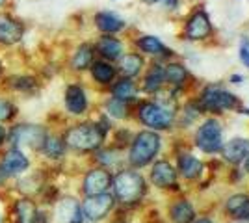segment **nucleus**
<instances>
[{
    "instance_id": "35",
    "label": "nucleus",
    "mask_w": 249,
    "mask_h": 223,
    "mask_svg": "<svg viewBox=\"0 0 249 223\" xmlns=\"http://www.w3.org/2000/svg\"><path fill=\"white\" fill-rule=\"evenodd\" d=\"M164 76H166V82L171 86H184L188 78V71L182 64H167L164 67Z\"/></svg>"
},
{
    "instance_id": "44",
    "label": "nucleus",
    "mask_w": 249,
    "mask_h": 223,
    "mask_svg": "<svg viewBox=\"0 0 249 223\" xmlns=\"http://www.w3.org/2000/svg\"><path fill=\"white\" fill-rule=\"evenodd\" d=\"M194 223H214L212 220H208V218H199V220H196Z\"/></svg>"
},
{
    "instance_id": "12",
    "label": "nucleus",
    "mask_w": 249,
    "mask_h": 223,
    "mask_svg": "<svg viewBox=\"0 0 249 223\" xmlns=\"http://www.w3.org/2000/svg\"><path fill=\"white\" fill-rule=\"evenodd\" d=\"M221 123L218 119L210 117L207 121H203L199 125L197 132H196V147L207 154H214L219 153L223 147V139H221Z\"/></svg>"
},
{
    "instance_id": "30",
    "label": "nucleus",
    "mask_w": 249,
    "mask_h": 223,
    "mask_svg": "<svg viewBox=\"0 0 249 223\" xmlns=\"http://www.w3.org/2000/svg\"><path fill=\"white\" fill-rule=\"evenodd\" d=\"M166 82V76H164V65L155 64L149 67V71L143 76V84H142V89L147 91V93H158L162 89V86Z\"/></svg>"
},
{
    "instance_id": "15",
    "label": "nucleus",
    "mask_w": 249,
    "mask_h": 223,
    "mask_svg": "<svg viewBox=\"0 0 249 223\" xmlns=\"http://www.w3.org/2000/svg\"><path fill=\"white\" fill-rule=\"evenodd\" d=\"M52 223H84L82 205L74 195H62L51 208Z\"/></svg>"
},
{
    "instance_id": "27",
    "label": "nucleus",
    "mask_w": 249,
    "mask_h": 223,
    "mask_svg": "<svg viewBox=\"0 0 249 223\" xmlns=\"http://www.w3.org/2000/svg\"><path fill=\"white\" fill-rule=\"evenodd\" d=\"M227 212L238 220V222H248L249 223V195L248 193H234L231 195L225 203Z\"/></svg>"
},
{
    "instance_id": "41",
    "label": "nucleus",
    "mask_w": 249,
    "mask_h": 223,
    "mask_svg": "<svg viewBox=\"0 0 249 223\" xmlns=\"http://www.w3.org/2000/svg\"><path fill=\"white\" fill-rule=\"evenodd\" d=\"M231 82H232V84H242V82H244V76H240V74H232V76H231Z\"/></svg>"
},
{
    "instance_id": "19",
    "label": "nucleus",
    "mask_w": 249,
    "mask_h": 223,
    "mask_svg": "<svg viewBox=\"0 0 249 223\" xmlns=\"http://www.w3.org/2000/svg\"><path fill=\"white\" fill-rule=\"evenodd\" d=\"M177 177L178 173L177 170L167 162V160H158L153 164L151 168V173H149V179L155 184L156 188H171V186H177Z\"/></svg>"
},
{
    "instance_id": "7",
    "label": "nucleus",
    "mask_w": 249,
    "mask_h": 223,
    "mask_svg": "<svg viewBox=\"0 0 249 223\" xmlns=\"http://www.w3.org/2000/svg\"><path fill=\"white\" fill-rule=\"evenodd\" d=\"M28 26L19 15L10 10H0V49H13L26 37Z\"/></svg>"
},
{
    "instance_id": "45",
    "label": "nucleus",
    "mask_w": 249,
    "mask_h": 223,
    "mask_svg": "<svg viewBox=\"0 0 249 223\" xmlns=\"http://www.w3.org/2000/svg\"><path fill=\"white\" fill-rule=\"evenodd\" d=\"M244 162H246V171H248V173H249V156H248V158H246V160H244Z\"/></svg>"
},
{
    "instance_id": "23",
    "label": "nucleus",
    "mask_w": 249,
    "mask_h": 223,
    "mask_svg": "<svg viewBox=\"0 0 249 223\" xmlns=\"http://www.w3.org/2000/svg\"><path fill=\"white\" fill-rule=\"evenodd\" d=\"M221 156L229 164L238 166L249 156V139L248 138H234L227 141L221 147Z\"/></svg>"
},
{
    "instance_id": "13",
    "label": "nucleus",
    "mask_w": 249,
    "mask_h": 223,
    "mask_svg": "<svg viewBox=\"0 0 249 223\" xmlns=\"http://www.w3.org/2000/svg\"><path fill=\"white\" fill-rule=\"evenodd\" d=\"M63 110L71 117H84L89 112V97L80 82H69L63 89Z\"/></svg>"
},
{
    "instance_id": "32",
    "label": "nucleus",
    "mask_w": 249,
    "mask_h": 223,
    "mask_svg": "<svg viewBox=\"0 0 249 223\" xmlns=\"http://www.w3.org/2000/svg\"><path fill=\"white\" fill-rule=\"evenodd\" d=\"M103 114L110 117V119H117V121H123V119H128L130 116V104L128 103H123L119 99H114V97H108L103 104Z\"/></svg>"
},
{
    "instance_id": "42",
    "label": "nucleus",
    "mask_w": 249,
    "mask_h": 223,
    "mask_svg": "<svg viewBox=\"0 0 249 223\" xmlns=\"http://www.w3.org/2000/svg\"><path fill=\"white\" fill-rule=\"evenodd\" d=\"M4 76H6V65H4V62L0 60V82H2Z\"/></svg>"
},
{
    "instance_id": "47",
    "label": "nucleus",
    "mask_w": 249,
    "mask_h": 223,
    "mask_svg": "<svg viewBox=\"0 0 249 223\" xmlns=\"http://www.w3.org/2000/svg\"><path fill=\"white\" fill-rule=\"evenodd\" d=\"M0 223H4V216H0Z\"/></svg>"
},
{
    "instance_id": "9",
    "label": "nucleus",
    "mask_w": 249,
    "mask_h": 223,
    "mask_svg": "<svg viewBox=\"0 0 249 223\" xmlns=\"http://www.w3.org/2000/svg\"><path fill=\"white\" fill-rule=\"evenodd\" d=\"M80 205H82L84 223H101L114 212L117 203H115L112 191H106V193H99V195L84 197Z\"/></svg>"
},
{
    "instance_id": "21",
    "label": "nucleus",
    "mask_w": 249,
    "mask_h": 223,
    "mask_svg": "<svg viewBox=\"0 0 249 223\" xmlns=\"http://www.w3.org/2000/svg\"><path fill=\"white\" fill-rule=\"evenodd\" d=\"M89 76L97 86H103V87H110L117 78V67L112 62H106L101 58H95V62L89 67Z\"/></svg>"
},
{
    "instance_id": "18",
    "label": "nucleus",
    "mask_w": 249,
    "mask_h": 223,
    "mask_svg": "<svg viewBox=\"0 0 249 223\" xmlns=\"http://www.w3.org/2000/svg\"><path fill=\"white\" fill-rule=\"evenodd\" d=\"M95 58H97V54H95L93 43H80V45L74 47L73 54H71L69 69L73 73H86V71H89L91 64L95 62Z\"/></svg>"
},
{
    "instance_id": "22",
    "label": "nucleus",
    "mask_w": 249,
    "mask_h": 223,
    "mask_svg": "<svg viewBox=\"0 0 249 223\" xmlns=\"http://www.w3.org/2000/svg\"><path fill=\"white\" fill-rule=\"evenodd\" d=\"M95 28L104 35H115L126 28V22L114 11H97L93 15Z\"/></svg>"
},
{
    "instance_id": "33",
    "label": "nucleus",
    "mask_w": 249,
    "mask_h": 223,
    "mask_svg": "<svg viewBox=\"0 0 249 223\" xmlns=\"http://www.w3.org/2000/svg\"><path fill=\"white\" fill-rule=\"evenodd\" d=\"M171 222L173 223H192L196 220V210L192 206V203L186 199H178L169 210Z\"/></svg>"
},
{
    "instance_id": "4",
    "label": "nucleus",
    "mask_w": 249,
    "mask_h": 223,
    "mask_svg": "<svg viewBox=\"0 0 249 223\" xmlns=\"http://www.w3.org/2000/svg\"><path fill=\"white\" fill-rule=\"evenodd\" d=\"M162 147V138L155 130H140L132 136V141L128 145V166L132 170H142L149 166Z\"/></svg>"
},
{
    "instance_id": "17",
    "label": "nucleus",
    "mask_w": 249,
    "mask_h": 223,
    "mask_svg": "<svg viewBox=\"0 0 249 223\" xmlns=\"http://www.w3.org/2000/svg\"><path fill=\"white\" fill-rule=\"evenodd\" d=\"M95 47V54L101 58V60H106V62H117L121 56L124 54V43L115 37V35H104L101 34L99 39L93 43Z\"/></svg>"
},
{
    "instance_id": "37",
    "label": "nucleus",
    "mask_w": 249,
    "mask_h": 223,
    "mask_svg": "<svg viewBox=\"0 0 249 223\" xmlns=\"http://www.w3.org/2000/svg\"><path fill=\"white\" fill-rule=\"evenodd\" d=\"M36 223H52L51 208L39 206V210H37V218H36Z\"/></svg>"
},
{
    "instance_id": "29",
    "label": "nucleus",
    "mask_w": 249,
    "mask_h": 223,
    "mask_svg": "<svg viewBox=\"0 0 249 223\" xmlns=\"http://www.w3.org/2000/svg\"><path fill=\"white\" fill-rule=\"evenodd\" d=\"M19 114L21 106L15 101V97L0 91V125H11L13 121H17Z\"/></svg>"
},
{
    "instance_id": "36",
    "label": "nucleus",
    "mask_w": 249,
    "mask_h": 223,
    "mask_svg": "<svg viewBox=\"0 0 249 223\" xmlns=\"http://www.w3.org/2000/svg\"><path fill=\"white\" fill-rule=\"evenodd\" d=\"M240 60L246 67H249V37H242L240 41Z\"/></svg>"
},
{
    "instance_id": "26",
    "label": "nucleus",
    "mask_w": 249,
    "mask_h": 223,
    "mask_svg": "<svg viewBox=\"0 0 249 223\" xmlns=\"http://www.w3.org/2000/svg\"><path fill=\"white\" fill-rule=\"evenodd\" d=\"M177 173H180L188 181L199 179L203 173V162L190 153H182L177 160Z\"/></svg>"
},
{
    "instance_id": "24",
    "label": "nucleus",
    "mask_w": 249,
    "mask_h": 223,
    "mask_svg": "<svg viewBox=\"0 0 249 223\" xmlns=\"http://www.w3.org/2000/svg\"><path fill=\"white\" fill-rule=\"evenodd\" d=\"M117 74L124 76V78H136L138 74L143 71L145 67V60L143 56L138 52H124L119 60H117Z\"/></svg>"
},
{
    "instance_id": "10",
    "label": "nucleus",
    "mask_w": 249,
    "mask_h": 223,
    "mask_svg": "<svg viewBox=\"0 0 249 223\" xmlns=\"http://www.w3.org/2000/svg\"><path fill=\"white\" fill-rule=\"evenodd\" d=\"M39 203L30 195H15L8 203L4 223H36Z\"/></svg>"
},
{
    "instance_id": "16",
    "label": "nucleus",
    "mask_w": 249,
    "mask_h": 223,
    "mask_svg": "<svg viewBox=\"0 0 249 223\" xmlns=\"http://www.w3.org/2000/svg\"><path fill=\"white\" fill-rule=\"evenodd\" d=\"M67 153H69V149H67L65 141H63L62 132L51 130L47 139H45V143H43V147L39 149V153L36 156L45 160V162H49V164H60V162L65 160Z\"/></svg>"
},
{
    "instance_id": "8",
    "label": "nucleus",
    "mask_w": 249,
    "mask_h": 223,
    "mask_svg": "<svg viewBox=\"0 0 249 223\" xmlns=\"http://www.w3.org/2000/svg\"><path fill=\"white\" fill-rule=\"evenodd\" d=\"M199 106L207 112H227V110H236L240 106L236 95H232L231 91L223 89L221 86H207L201 97H199Z\"/></svg>"
},
{
    "instance_id": "28",
    "label": "nucleus",
    "mask_w": 249,
    "mask_h": 223,
    "mask_svg": "<svg viewBox=\"0 0 249 223\" xmlns=\"http://www.w3.org/2000/svg\"><path fill=\"white\" fill-rule=\"evenodd\" d=\"M136 47L143 54H147V56H155V58L171 56V51L156 35H142V37H138L136 39Z\"/></svg>"
},
{
    "instance_id": "5",
    "label": "nucleus",
    "mask_w": 249,
    "mask_h": 223,
    "mask_svg": "<svg viewBox=\"0 0 249 223\" xmlns=\"http://www.w3.org/2000/svg\"><path fill=\"white\" fill-rule=\"evenodd\" d=\"M43 87V80L36 73H10L6 74L0 82L2 93L8 95H19L24 99L39 95Z\"/></svg>"
},
{
    "instance_id": "6",
    "label": "nucleus",
    "mask_w": 249,
    "mask_h": 223,
    "mask_svg": "<svg viewBox=\"0 0 249 223\" xmlns=\"http://www.w3.org/2000/svg\"><path fill=\"white\" fill-rule=\"evenodd\" d=\"M136 117L142 125H145L149 130H167L173 127V112L158 104L156 101H142L136 108Z\"/></svg>"
},
{
    "instance_id": "38",
    "label": "nucleus",
    "mask_w": 249,
    "mask_h": 223,
    "mask_svg": "<svg viewBox=\"0 0 249 223\" xmlns=\"http://www.w3.org/2000/svg\"><path fill=\"white\" fill-rule=\"evenodd\" d=\"M11 182H13V179L6 173V170H4V168H2V164H0V190L8 188Z\"/></svg>"
},
{
    "instance_id": "11",
    "label": "nucleus",
    "mask_w": 249,
    "mask_h": 223,
    "mask_svg": "<svg viewBox=\"0 0 249 223\" xmlns=\"http://www.w3.org/2000/svg\"><path fill=\"white\" fill-rule=\"evenodd\" d=\"M0 164L13 181L26 175L34 168V160H32L30 154L22 149L11 147V145H6L0 151Z\"/></svg>"
},
{
    "instance_id": "46",
    "label": "nucleus",
    "mask_w": 249,
    "mask_h": 223,
    "mask_svg": "<svg viewBox=\"0 0 249 223\" xmlns=\"http://www.w3.org/2000/svg\"><path fill=\"white\" fill-rule=\"evenodd\" d=\"M114 223H124V222H123V220H115Z\"/></svg>"
},
{
    "instance_id": "2",
    "label": "nucleus",
    "mask_w": 249,
    "mask_h": 223,
    "mask_svg": "<svg viewBox=\"0 0 249 223\" xmlns=\"http://www.w3.org/2000/svg\"><path fill=\"white\" fill-rule=\"evenodd\" d=\"M52 128L45 123L34 121H13L8 125V145L19 147L28 154H37Z\"/></svg>"
},
{
    "instance_id": "25",
    "label": "nucleus",
    "mask_w": 249,
    "mask_h": 223,
    "mask_svg": "<svg viewBox=\"0 0 249 223\" xmlns=\"http://www.w3.org/2000/svg\"><path fill=\"white\" fill-rule=\"evenodd\" d=\"M110 97L119 99L128 104L134 103L138 99V84L134 82V78H124V76L115 78V82L110 86Z\"/></svg>"
},
{
    "instance_id": "40",
    "label": "nucleus",
    "mask_w": 249,
    "mask_h": 223,
    "mask_svg": "<svg viewBox=\"0 0 249 223\" xmlns=\"http://www.w3.org/2000/svg\"><path fill=\"white\" fill-rule=\"evenodd\" d=\"M147 4H156V2H164L167 8H175L178 4V0H145Z\"/></svg>"
},
{
    "instance_id": "14",
    "label": "nucleus",
    "mask_w": 249,
    "mask_h": 223,
    "mask_svg": "<svg viewBox=\"0 0 249 223\" xmlns=\"http://www.w3.org/2000/svg\"><path fill=\"white\" fill-rule=\"evenodd\" d=\"M112 173L110 170H104V168H89L86 170L80 182V193L84 197H89V195H99V193H106L112 188Z\"/></svg>"
},
{
    "instance_id": "31",
    "label": "nucleus",
    "mask_w": 249,
    "mask_h": 223,
    "mask_svg": "<svg viewBox=\"0 0 249 223\" xmlns=\"http://www.w3.org/2000/svg\"><path fill=\"white\" fill-rule=\"evenodd\" d=\"M62 197V190H60V186H56L54 182L47 181L43 184L39 191L36 193V201L39 203V206H45V208H52L58 199Z\"/></svg>"
},
{
    "instance_id": "1",
    "label": "nucleus",
    "mask_w": 249,
    "mask_h": 223,
    "mask_svg": "<svg viewBox=\"0 0 249 223\" xmlns=\"http://www.w3.org/2000/svg\"><path fill=\"white\" fill-rule=\"evenodd\" d=\"M62 136L67 149L76 154H93L108 139V136L95 121H78L73 125H67L62 130Z\"/></svg>"
},
{
    "instance_id": "43",
    "label": "nucleus",
    "mask_w": 249,
    "mask_h": 223,
    "mask_svg": "<svg viewBox=\"0 0 249 223\" xmlns=\"http://www.w3.org/2000/svg\"><path fill=\"white\" fill-rule=\"evenodd\" d=\"M10 2H11V0H0V10H8Z\"/></svg>"
},
{
    "instance_id": "34",
    "label": "nucleus",
    "mask_w": 249,
    "mask_h": 223,
    "mask_svg": "<svg viewBox=\"0 0 249 223\" xmlns=\"http://www.w3.org/2000/svg\"><path fill=\"white\" fill-rule=\"evenodd\" d=\"M119 154H121V151H119V149L103 145V147L97 149V151L93 153V160L99 168L112 170L114 166H117V162H119Z\"/></svg>"
},
{
    "instance_id": "39",
    "label": "nucleus",
    "mask_w": 249,
    "mask_h": 223,
    "mask_svg": "<svg viewBox=\"0 0 249 223\" xmlns=\"http://www.w3.org/2000/svg\"><path fill=\"white\" fill-rule=\"evenodd\" d=\"M8 145V125H0V151Z\"/></svg>"
},
{
    "instance_id": "20",
    "label": "nucleus",
    "mask_w": 249,
    "mask_h": 223,
    "mask_svg": "<svg viewBox=\"0 0 249 223\" xmlns=\"http://www.w3.org/2000/svg\"><path fill=\"white\" fill-rule=\"evenodd\" d=\"M212 34V24L205 11H196L186 22V37L190 41H201L207 39Z\"/></svg>"
},
{
    "instance_id": "3",
    "label": "nucleus",
    "mask_w": 249,
    "mask_h": 223,
    "mask_svg": "<svg viewBox=\"0 0 249 223\" xmlns=\"http://www.w3.org/2000/svg\"><path fill=\"white\" fill-rule=\"evenodd\" d=\"M110 190H112L115 203H119L123 206H132V205L143 199L147 191V184L140 171L132 170V168H124V170H119L112 177V188Z\"/></svg>"
}]
</instances>
